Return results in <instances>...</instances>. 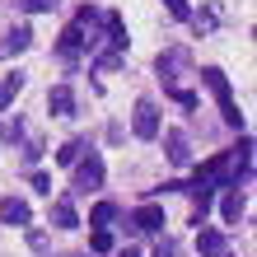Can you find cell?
Here are the masks:
<instances>
[{"label": "cell", "mask_w": 257, "mask_h": 257, "mask_svg": "<svg viewBox=\"0 0 257 257\" xmlns=\"http://www.w3.org/2000/svg\"><path fill=\"white\" fill-rule=\"evenodd\" d=\"M201 80H206L210 94L220 98L224 122H229V126H243V112H238V103H234V89H229V80H224V70H220V66H206V70H201Z\"/></svg>", "instance_id": "1"}, {"label": "cell", "mask_w": 257, "mask_h": 257, "mask_svg": "<svg viewBox=\"0 0 257 257\" xmlns=\"http://www.w3.org/2000/svg\"><path fill=\"white\" fill-rule=\"evenodd\" d=\"M103 187V159L89 150V159H75V192H98Z\"/></svg>", "instance_id": "2"}, {"label": "cell", "mask_w": 257, "mask_h": 257, "mask_svg": "<svg viewBox=\"0 0 257 257\" xmlns=\"http://www.w3.org/2000/svg\"><path fill=\"white\" fill-rule=\"evenodd\" d=\"M131 131L141 136V141H155V136H159V108H155L150 98L136 103V112H131Z\"/></svg>", "instance_id": "3"}, {"label": "cell", "mask_w": 257, "mask_h": 257, "mask_svg": "<svg viewBox=\"0 0 257 257\" xmlns=\"http://www.w3.org/2000/svg\"><path fill=\"white\" fill-rule=\"evenodd\" d=\"M126 224H131V234H159L164 229V206H141Z\"/></svg>", "instance_id": "4"}, {"label": "cell", "mask_w": 257, "mask_h": 257, "mask_svg": "<svg viewBox=\"0 0 257 257\" xmlns=\"http://www.w3.org/2000/svg\"><path fill=\"white\" fill-rule=\"evenodd\" d=\"M187 61H192V52H187V47H169V52H159V61H155V66H159V75H164V84H173V75L183 70Z\"/></svg>", "instance_id": "5"}, {"label": "cell", "mask_w": 257, "mask_h": 257, "mask_svg": "<svg viewBox=\"0 0 257 257\" xmlns=\"http://www.w3.org/2000/svg\"><path fill=\"white\" fill-rule=\"evenodd\" d=\"M164 155H169V164H192V145H187V136L183 131H164Z\"/></svg>", "instance_id": "6"}, {"label": "cell", "mask_w": 257, "mask_h": 257, "mask_svg": "<svg viewBox=\"0 0 257 257\" xmlns=\"http://www.w3.org/2000/svg\"><path fill=\"white\" fill-rule=\"evenodd\" d=\"M89 47L84 42V24H70L66 33H61V42H56V52H61V61H75V56H80Z\"/></svg>", "instance_id": "7"}, {"label": "cell", "mask_w": 257, "mask_h": 257, "mask_svg": "<svg viewBox=\"0 0 257 257\" xmlns=\"http://www.w3.org/2000/svg\"><path fill=\"white\" fill-rule=\"evenodd\" d=\"M28 47H33V33L19 24V28H10V33H5V42H0V56H19V52H28Z\"/></svg>", "instance_id": "8"}, {"label": "cell", "mask_w": 257, "mask_h": 257, "mask_svg": "<svg viewBox=\"0 0 257 257\" xmlns=\"http://www.w3.org/2000/svg\"><path fill=\"white\" fill-rule=\"evenodd\" d=\"M0 220L5 224H28V201L24 196H5L0 201Z\"/></svg>", "instance_id": "9"}, {"label": "cell", "mask_w": 257, "mask_h": 257, "mask_svg": "<svg viewBox=\"0 0 257 257\" xmlns=\"http://www.w3.org/2000/svg\"><path fill=\"white\" fill-rule=\"evenodd\" d=\"M47 108L56 112V117H70L75 112V94H70V84H56L52 94H47Z\"/></svg>", "instance_id": "10"}, {"label": "cell", "mask_w": 257, "mask_h": 257, "mask_svg": "<svg viewBox=\"0 0 257 257\" xmlns=\"http://www.w3.org/2000/svg\"><path fill=\"white\" fill-rule=\"evenodd\" d=\"M224 248H229V243H224L220 229H201V234H196V252H201V257H220Z\"/></svg>", "instance_id": "11"}, {"label": "cell", "mask_w": 257, "mask_h": 257, "mask_svg": "<svg viewBox=\"0 0 257 257\" xmlns=\"http://www.w3.org/2000/svg\"><path fill=\"white\" fill-rule=\"evenodd\" d=\"M19 89H24V75H19V70L0 80V112H10V103L19 98Z\"/></svg>", "instance_id": "12"}, {"label": "cell", "mask_w": 257, "mask_h": 257, "mask_svg": "<svg viewBox=\"0 0 257 257\" xmlns=\"http://www.w3.org/2000/svg\"><path fill=\"white\" fill-rule=\"evenodd\" d=\"M52 224L56 229H75V224H80L75 220V206L70 201H52Z\"/></svg>", "instance_id": "13"}, {"label": "cell", "mask_w": 257, "mask_h": 257, "mask_svg": "<svg viewBox=\"0 0 257 257\" xmlns=\"http://www.w3.org/2000/svg\"><path fill=\"white\" fill-rule=\"evenodd\" d=\"M220 210H224V224H238V220H243V196L229 187V196H224V206H220Z\"/></svg>", "instance_id": "14"}, {"label": "cell", "mask_w": 257, "mask_h": 257, "mask_svg": "<svg viewBox=\"0 0 257 257\" xmlns=\"http://www.w3.org/2000/svg\"><path fill=\"white\" fill-rule=\"evenodd\" d=\"M117 220V206L112 201H98L94 210H89V224H94V229H98V224H112Z\"/></svg>", "instance_id": "15"}, {"label": "cell", "mask_w": 257, "mask_h": 257, "mask_svg": "<svg viewBox=\"0 0 257 257\" xmlns=\"http://www.w3.org/2000/svg\"><path fill=\"white\" fill-rule=\"evenodd\" d=\"M80 155H84V141H66V145H61V155H56V164H66V169H70Z\"/></svg>", "instance_id": "16"}, {"label": "cell", "mask_w": 257, "mask_h": 257, "mask_svg": "<svg viewBox=\"0 0 257 257\" xmlns=\"http://www.w3.org/2000/svg\"><path fill=\"white\" fill-rule=\"evenodd\" d=\"M122 61H126V52H112V47H108V52H103L98 61H94V70H117Z\"/></svg>", "instance_id": "17"}, {"label": "cell", "mask_w": 257, "mask_h": 257, "mask_svg": "<svg viewBox=\"0 0 257 257\" xmlns=\"http://www.w3.org/2000/svg\"><path fill=\"white\" fill-rule=\"evenodd\" d=\"M19 10H28V14H47V10H56L61 0H14Z\"/></svg>", "instance_id": "18"}, {"label": "cell", "mask_w": 257, "mask_h": 257, "mask_svg": "<svg viewBox=\"0 0 257 257\" xmlns=\"http://www.w3.org/2000/svg\"><path fill=\"white\" fill-rule=\"evenodd\" d=\"M89 248H94V252H112V234L98 224V229H94V238H89Z\"/></svg>", "instance_id": "19"}, {"label": "cell", "mask_w": 257, "mask_h": 257, "mask_svg": "<svg viewBox=\"0 0 257 257\" xmlns=\"http://www.w3.org/2000/svg\"><path fill=\"white\" fill-rule=\"evenodd\" d=\"M19 136H24V122H19V117H14V122H10V117L0 122V141H19Z\"/></svg>", "instance_id": "20"}, {"label": "cell", "mask_w": 257, "mask_h": 257, "mask_svg": "<svg viewBox=\"0 0 257 257\" xmlns=\"http://www.w3.org/2000/svg\"><path fill=\"white\" fill-rule=\"evenodd\" d=\"M164 5H169V14H173V19H187V14H192V5H187V0H164Z\"/></svg>", "instance_id": "21"}, {"label": "cell", "mask_w": 257, "mask_h": 257, "mask_svg": "<svg viewBox=\"0 0 257 257\" xmlns=\"http://www.w3.org/2000/svg\"><path fill=\"white\" fill-rule=\"evenodd\" d=\"M28 183H33L38 192H52V178H47V173H28Z\"/></svg>", "instance_id": "22"}, {"label": "cell", "mask_w": 257, "mask_h": 257, "mask_svg": "<svg viewBox=\"0 0 257 257\" xmlns=\"http://www.w3.org/2000/svg\"><path fill=\"white\" fill-rule=\"evenodd\" d=\"M155 257H178V243H173V238H164V243H159V252Z\"/></svg>", "instance_id": "23"}, {"label": "cell", "mask_w": 257, "mask_h": 257, "mask_svg": "<svg viewBox=\"0 0 257 257\" xmlns=\"http://www.w3.org/2000/svg\"><path fill=\"white\" fill-rule=\"evenodd\" d=\"M117 257H141V252H136V248H126V252H117Z\"/></svg>", "instance_id": "24"}]
</instances>
